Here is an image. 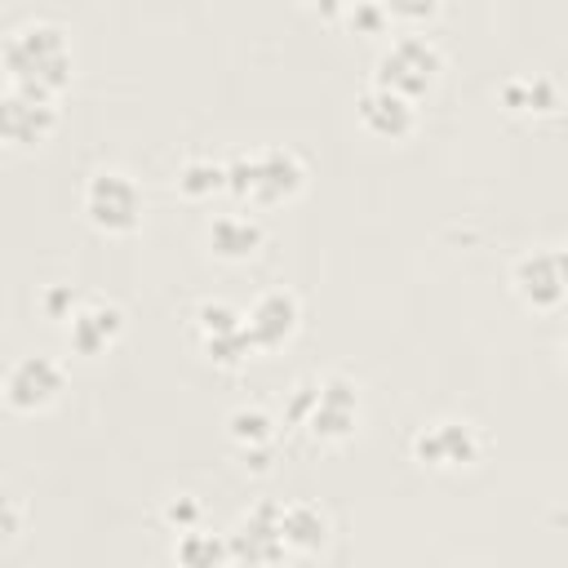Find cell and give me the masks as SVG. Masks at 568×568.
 Here are the masks:
<instances>
[{
	"instance_id": "21",
	"label": "cell",
	"mask_w": 568,
	"mask_h": 568,
	"mask_svg": "<svg viewBox=\"0 0 568 568\" xmlns=\"http://www.w3.org/2000/svg\"><path fill=\"white\" fill-rule=\"evenodd\" d=\"M342 22H346L355 36H382L390 18H386L382 0H351V9L342 13Z\"/></svg>"
},
{
	"instance_id": "2",
	"label": "cell",
	"mask_w": 568,
	"mask_h": 568,
	"mask_svg": "<svg viewBox=\"0 0 568 568\" xmlns=\"http://www.w3.org/2000/svg\"><path fill=\"white\" fill-rule=\"evenodd\" d=\"M226 191L253 209H271L293 200L306 186V164L297 151L288 146H257V151H240L226 164Z\"/></svg>"
},
{
	"instance_id": "5",
	"label": "cell",
	"mask_w": 568,
	"mask_h": 568,
	"mask_svg": "<svg viewBox=\"0 0 568 568\" xmlns=\"http://www.w3.org/2000/svg\"><path fill=\"white\" fill-rule=\"evenodd\" d=\"M80 209H84V217L98 231H106V235H133L142 226V186L133 182L129 169L102 164V169L89 173L84 195H80Z\"/></svg>"
},
{
	"instance_id": "13",
	"label": "cell",
	"mask_w": 568,
	"mask_h": 568,
	"mask_svg": "<svg viewBox=\"0 0 568 568\" xmlns=\"http://www.w3.org/2000/svg\"><path fill=\"white\" fill-rule=\"evenodd\" d=\"M226 550H231V559H248V564L284 559V541H280V501H257V506L226 532Z\"/></svg>"
},
{
	"instance_id": "8",
	"label": "cell",
	"mask_w": 568,
	"mask_h": 568,
	"mask_svg": "<svg viewBox=\"0 0 568 568\" xmlns=\"http://www.w3.org/2000/svg\"><path fill=\"white\" fill-rule=\"evenodd\" d=\"M62 386H67L62 359L36 351V355H18L9 364V373L0 382V395H4V404L13 413H40V408H49L62 395Z\"/></svg>"
},
{
	"instance_id": "24",
	"label": "cell",
	"mask_w": 568,
	"mask_h": 568,
	"mask_svg": "<svg viewBox=\"0 0 568 568\" xmlns=\"http://www.w3.org/2000/svg\"><path fill=\"white\" fill-rule=\"evenodd\" d=\"M18 532H22V506L13 493L0 488V546H9Z\"/></svg>"
},
{
	"instance_id": "15",
	"label": "cell",
	"mask_w": 568,
	"mask_h": 568,
	"mask_svg": "<svg viewBox=\"0 0 568 568\" xmlns=\"http://www.w3.org/2000/svg\"><path fill=\"white\" fill-rule=\"evenodd\" d=\"M226 435L240 444L244 466L253 462V470H271V457H275V417H271V408H262V404H240V408L226 417Z\"/></svg>"
},
{
	"instance_id": "25",
	"label": "cell",
	"mask_w": 568,
	"mask_h": 568,
	"mask_svg": "<svg viewBox=\"0 0 568 568\" xmlns=\"http://www.w3.org/2000/svg\"><path fill=\"white\" fill-rule=\"evenodd\" d=\"M75 302H80V297H75V288H71V284H53V288L44 293V311H49L53 320H67Z\"/></svg>"
},
{
	"instance_id": "17",
	"label": "cell",
	"mask_w": 568,
	"mask_h": 568,
	"mask_svg": "<svg viewBox=\"0 0 568 568\" xmlns=\"http://www.w3.org/2000/svg\"><path fill=\"white\" fill-rule=\"evenodd\" d=\"M280 541L284 555H311L328 541V515L315 501H288L280 506Z\"/></svg>"
},
{
	"instance_id": "26",
	"label": "cell",
	"mask_w": 568,
	"mask_h": 568,
	"mask_svg": "<svg viewBox=\"0 0 568 568\" xmlns=\"http://www.w3.org/2000/svg\"><path fill=\"white\" fill-rule=\"evenodd\" d=\"M306 4H315L324 18H342V13L351 9V0H306Z\"/></svg>"
},
{
	"instance_id": "20",
	"label": "cell",
	"mask_w": 568,
	"mask_h": 568,
	"mask_svg": "<svg viewBox=\"0 0 568 568\" xmlns=\"http://www.w3.org/2000/svg\"><path fill=\"white\" fill-rule=\"evenodd\" d=\"M173 555H178V564H191V568H213V564L231 559L226 541H222V537H213V532H204L200 524H195V528H186V532H178Z\"/></svg>"
},
{
	"instance_id": "3",
	"label": "cell",
	"mask_w": 568,
	"mask_h": 568,
	"mask_svg": "<svg viewBox=\"0 0 568 568\" xmlns=\"http://www.w3.org/2000/svg\"><path fill=\"white\" fill-rule=\"evenodd\" d=\"M288 417L306 426V435H315L320 444H342L359 426V386L342 373L297 382L288 399Z\"/></svg>"
},
{
	"instance_id": "18",
	"label": "cell",
	"mask_w": 568,
	"mask_h": 568,
	"mask_svg": "<svg viewBox=\"0 0 568 568\" xmlns=\"http://www.w3.org/2000/svg\"><path fill=\"white\" fill-rule=\"evenodd\" d=\"M497 98H501L506 111H528V115H550V111H559V93H555L550 80H506V84L497 89Z\"/></svg>"
},
{
	"instance_id": "12",
	"label": "cell",
	"mask_w": 568,
	"mask_h": 568,
	"mask_svg": "<svg viewBox=\"0 0 568 568\" xmlns=\"http://www.w3.org/2000/svg\"><path fill=\"white\" fill-rule=\"evenodd\" d=\"M62 324H67V342L75 355H102L124 333V311L111 297H80Z\"/></svg>"
},
{
	"instance_id": "16",
	"label": "cell",
	"mask_w": 568,
	"mask_h": 568,
	"mask_svg": "<svg viewBox=\"0 0 568 568\" xmlns=\"http://www.w3.org/2000/svg\"><path fill=\"white\" fill-rule=\"evenodd\" d=\"M209 253L222 262H248L266 244V226L253 213H222L209 222Z\"/></svg>"
},
{
	"instance_id": "14",
	"label": "cell",
	"mask_w": 568,
	"mask_h": 568,
	"mask_svg": "<svg viewBox=\"0 0 568 568\" xmlns=\"http://www.w3.org/2000/svg\"><path fill=\"white\" fill-rule=\"evenodd\" d=\"M355 115L373 138H386V142H399V138H408L417 129V102H408V98H399L390 89H377V84H368L359 93Z\"/></svg>"
},
{
	"instance_id": "10",
	"label": "cell",
	"mask_w": 568,
	"mask_h": 568,
	"mask_svg": "<svg viewBox=\"0 0 568 568\" xmlns=\"http://www.w3.org/2000/svg\"><path fill=\"white\" fill-rule=\"evenodd\" d=\"M510 288L528 311H555L564 302V248L541 244L519 253L510 266Z\"/></svg>"
},
{
	"instance_id": "1",
	"label": "cell",
	"mask_w": 568,
	"mask_h": 568,
	"mask_svg": "<svg viewBox=\"0 0 568 568\" xmlns=\"http://www.w3.org/2000/svg\"><path fill=\"white\" fill-rule=\"evenodd\" d=\"M71 40L58 22H44V18H31L22 27H13L4 40H0V71L9 75L13 89H31V93H44V98H58L67 84H71Z\"/></svg>"
},
{
	"instance_id": "22",
	"label": "cell",
	"mask_w": 568,
	"mask_h": 568,
	"mask_svg": "<svg viewBox=\"0 0 568 568\" xmlns=\"http://www.w3.org/2000/svg\"><path fill=\"white\" fill-rule=\"evenodd\" d=\"M200 515H204V506H200L191 493H178V497H169V501H164V524H169L173 532L195 528V524H200Z\"/></svg>"
},
{
	"instance_id": "4",
	"label": "cell",
	"mask_w": 568,
	"mask_h": 568,
	"mask_svg": "<svg viewBox=\"0 0 568 568\" xmlns=\"http://www.w3.org/2000/svg\"><path fill=\"white\" fill-rule=\"evenodd\" d=\"M439 71H444V53H439V44L430 36H399L377 53L373 84L390 89V93H399L408 102H422L439 84Z\"/></svg>"
},
{
	"instance_id": "11",
	"label": "cell",
	"mask_w": 568,
	"mask_h": 568,
	"mask_svg": "<svg viewBox=\"0 0 568 568\" xmlns=\"http://www.w3.org/2000/svg\"><path fill=\"white\" fill-rule=\"evenodd\" d=\"M297 320H302L297 293H288V288H266V293H257L253 306L244 311V333H248L253 351L266 355V351H280V346L297 333Z\"/></svg>"
},
{
	"instance_id": "19",
	"label": "cell",
	"mask_w": 568,
	"mask_h": 568,
	"mask_svg": "<svg viewBox=\"0 0 568 568\" xmlns=\"http://www.w3.org/2000/svg\"><path fill=\"white\" fill-rule=\"evenodd\" d=\"M178 191L191 195V200H209V195L226 191V169H222V160L191 155V160L178 169Z\"/></svg>"
},
{
	"instance_id": "23",
	"label": "cell",
	"mask_w": 568,
	"mask_h": 568,
	"mask_svg": "<svg viewBox=\"0 0 568 568\" xmlns=\"http://www.w3.org/2000/svg\"><path fill=\"white\" fill-rule=\"evenodd\" d=\"M444 0H382L386 18H399V22H426L439 13Z\"/></svg>"
},
{
	"instance_id": "6",
	"label": "cell",
	"mask_w": 568,
	"mask_h": 568,
	"mask_svg": "<svg viewBox=\"0 0 568 568\" xmlns=\"http://www.w3.org/2000/svg\"><path fill=\"white\" fill-rule=\"evenodd\" d=\"M479 453H484V439L475 422H462V417H435L413 435V457L426 470H466L479 462Z\"/></svg>"
},
{
	"instance_id": "7",
	"label": "cell",
	"mask_w": 568,
	"mask_h": 568,
	"mask_svg": "<svg viewBox=\"0 0 568 568\" xmlns=\"http://www.w3.org/2000/svg\"><path fill=\"white\" fill-rule=\"evenodd\" d=\"M58 98H44V93H31V89H13L0 93V146H13V151H31L40 142L53 138L58 129Z\"/></svg>"
},
{
	"instance_id": "9",
	"label": "cell",
	"mask_w": 568,
	"mask_h": 568,
	"mask_svg": "<svg viewBox=\"0 0 568 568\" xmlns=\"http://www.w3.org/2000/svg\"><path fill=\"white\" fill-rule=\"evenodd\" d=\"M195 333H200L204 355L222 368H240L248 355H257L248 333H244V311L222 302V297H209L195 306Z\"/></svg>"
}]
</instances>
